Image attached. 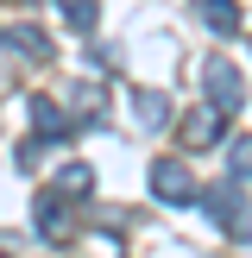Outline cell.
Wrapping results in <instances>:
<instances>
[{
    "instance_id": "6da1fadb",
    "label": "cell",
    "mask_w": 252,
    "mask_h": 258,
    "mask_svg": "<svg viewBox=\"0 0 252 258\" xmlns=\"http://www.w3.org/2000/svg\"><path fill=\"white\" fill-rule=\"evenodd\" d=\"M202 202H208V214H214V227H221V233H233V239H252V202L239 196L233 183H214Z\"/></svg>"
},
{
    "instance_id": "7a4b0ae2",
    "label": "cell",
    "mask_w": 252,
    "mask_h": 258,
    "mask_svg": "<svg viewBox=\"0 0 252 258\" xmlns=\"http://www.w3.org/2000/svg\"><path fill=\"white\" fill-rule=\"evenodd\" d=\"M202 88H208V101L221 113H239V107H246V82H239V70L227 57H208V63H202Z\"/></svg>"
},
{
    "instance_id": "3957f363",
    "label": "cell",
    "mask_w": 252,
    "mask_h": 258,
    "mask_svg": "<svg viewBox=\"0 0 252 258\" xmlns=\"http://www.w3.org/2000/svg\"><path fill=\"white\" fill-rule=\"evenodd\" d=\"M32 221H38V233H44L50 246L76 239V208H70V196H63V189H44V196L32 202Z\"/></svg>"
},
{
    "instance_id": "277c9868",
    "label": "cell",
    "mask_w": 252,
    "mask_h": 258,
    "mask_svg": "<svg viewBox=\"0 0 252 258\" xmlns=\"http://www.w3.org/2000/svg\"><path fill=\"white\" fill-rule=\"evenodd\" d=\"M151 196L164 202V208H183L189 196H196V176H189L183 158H158L151 164Z\"/></svg>"
},
{
    "instance_id": "5b68a950",
    "label": "cell",
    "mask_w": 252,
    "mask_h": 258,
    "mask_svg": "<svg viewBox=\"0 0 252 258\" xmlns=\"http://www.w3.org/2000/svg\"><path fill=\"white\" fill-rule=\"evenodd\" d=\"M221 133H227V113L214 107V101H208V107H196V113L183 120V145H189V151H208V145H221Z\"/></svg>"
},
{
    "instance_id": "8992f818",
    "label": "cell",
    "mask_w": 252,
    "mask_h": 258,
    "mask_svg": "<svg viewBox=\"0 0 252 258\" xmlns=\"http://www.w3.org/2000/svg\"><path fill=\"white\" fill-rule=\"evenodd\" d=\"M25 120H32V133H38V139H63V133L76 126V120H70V113H63L50 95H32V101H25Z\"/></svg>"
},
{
    "instance_id": "52a82bcc",
    "label": "cell",
    "mask_w": 252,
    "mask_h": 258,
    "mask_svg": "<svg viewBox=\"0 0 252 258\" xmlns=\"http://www.w3.org/2000/svg\"><path fill=\"white\" fill-rule=\"evenodd\" d=\"M0 44L19 50L25 63H50V38L38 32V25H0Z\"/></svg>"
},
{
    "instance_id": "ba28073f",
    "label": "cell",
    "mask_w": 252,
    "mask_h": 258,
    "mask_svg": "<svg viewBox=\"0 0 252 258\" xmlns=\"http://www.w3.org/2000/svg\"><path fill=\"white\" fill-rule=\"evenodd\" d=\"M133 120L145 126V133H164V126H170V101H164L158 88H133Z\"/></svg>"
},
{
    "instance_id": "9c48e42d",
    "label": "cell",
    "mask_w": 252,
    "mask_h": 258,
    "mask_svg": "<svg viewBox=\"0 0 252 258\" xmlns=\"http://www.w3.org/2000/svg\"><path fill=\"white\" fill-rule=\"evenodd\" d=\"M196 13H202V25H208L214 38H233L239 32V0H196Z\"/></svg>"
},
{
    "instance_id": "30bf717a",
    "label": "cell",
    "mask_w": 252,
    "mask_h": 258,
    "mask_svg": "<svg viewBox=\"0 0 252 258\" xmlns=\"http://www.w3.org/2000/svg\"><path fill=\"white\" fill-rule=\"evenodd\" d=\"M57 7H63V19H70L76 25V32H95V25H101V7H95V0H57Z\"/></svg>"
},
{
    "instance_id": "8fae6325",
    "label": "cell",
    "mask_w": 252,
    "mask_h": 258,
    "mask_svg": "<svg viewBox=\"0 0 252 258\" xmlns=\"http://www.w3.org/2000/svg\"><path fill=\"white\" fill-rule=\"evenodd\" d=\"M57 189H63V196H88V189H95V170H88V164H63Z\"/></svg>"
},
{
    "instance_id": "7c38bea8",
    "label": "cell",
    "mask_w": 252,
    "mask_h": 258,
    "mask_svg": "<svg viewBox=\"0 0 252 258\" xmlns=\"http://www.w3.org/2000/svg\"><path fill=\"white\" fill-rule=\"evenodd\" d=\"M227 176L233 183H252V139H233L227 145Z\"/></svg>"
}]
</instances>
